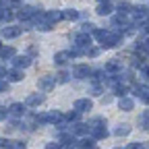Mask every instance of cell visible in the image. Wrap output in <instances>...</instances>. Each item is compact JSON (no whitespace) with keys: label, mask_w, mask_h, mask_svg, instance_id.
Here are the masks:
<instances>
[{"label":"cell","mask_w":149,"mask_h":149,"mask_svg":"<svg viewBox=\"0 0 149 149\" xmlns=\"http://www.w3.org/2000/svg\"><path fill=\"white\" fill-rule=\"evenodd\" d=\"M95 37L102 42V48H116L120 44V33L114 29H97Z\"/></svg>","instance_id":"6da1fadb"},{"label":"cell","mask_w":149,"mask_h":149,"mask_svg":"<svg viewBox=\"0 0 149 149\" xmlns=\"http://www.w3.org/2000/svg\"><path fill=\"white\" fill-rule=\"evenodd\" d=\"M25 108H27V104L15 102V104L8 106V112H10V116H13V118H21V116H25Z\"/></svg>","instance_id":"7a4b0ae2"},{"label":"cell","mask_w":149,"mask_h":149,"mask_svg":"<svg viewBox=\"0 0 149 149\" xmlns=\"http://www.w3.org/2000/svg\"><path fill=\"white\" fill-rule=\"evenodd\" d=\"M37 15V10L33 8V6H21L19 8V19H21V21H33V17Z\"/></svg>","instance_id":"3957f363"},{"label":"cell","mask_w":149,"mask_h":149,"mask_svg":"<svg viewBox=\"0 0 149 149\" xmlns=\"http://www.w3.org/2000/svg\"><path fill=\"white\" fill-rule=\"evenodd\" d=\"M74 46L89 48V46H91V33H85V31L77 33V35H74Z\"/></svg>","instance_id":"277c9868"},{"label":"cell","mask_w":149,"mask_h":149,"mask_svg":"<svg viewBox=\"0 0 149 149\" xmlns=\"http://www.w3.org/2000/svg\"><path fill=\"white\" fill-rule=\"evenodd\" d=\"M72 108H74V110H79V112H91L93 102H91L89 97H81V100H77V102L72 104Z\"/></svg>","instance_id":"5b68a950"},{"label":"cell","mask_w":149,"mask_h":149,"mask_svg":"<svg viewBox=\"0 0 149 149\" xmlns=\"http://www.w3.org/2000/svg\"><path fill=\"white\" fill-rule=\"evenodd\" d=\"M21 33H23V29L21 27H15V25H6L2 29V37H6V40H15V37H19Z\"/></svg>","instance_id":"8992f818"},{"label":"cell","mask_w":149,"mask_h":149,"mask_svg":"<svg viewBox=\"0 0 149 149\" xmlns=\"http://www.w3.org/2000/svg\"><path fill=\"white\" fill-rule=\"evenodd\" d=\"M56 83H58L56 77H42L40 81H37V87H40L42 91H50V89H54Z\"/></svg>","instance_id":"52a82bcc"},{"label":"cell","mask_w":149,"mask_h":149,"mask_svg":"<svg viewBox=\"0 0 149 149\" xmlns=\"http://www.w3.org/2000/svg\"><path fill=\"white\" fill-rule=\"evenodd\" d=\"M91 137H95L97 141L106 139V137H108V130H106V124H93V126H91Z\"/></svg>","instance_id":"ba28073f"},{"label":"cell","mask_w":149,"mask_h":149,"mask_svg":"<svg viewBox=\"0 0 149 149\" xmlns=\"http://www.w3.org/2000/svg\"><path fill=\"white\" fill-rule=\"evenodd\" d=\"M6 79L10 81V83H19V81H23L25 79V74H23V68H13V70H8L6 72Z\"/></svg>","instance_id":"9c48e42d"},{"label":"cell","mask_w":149,"mask_h":149,"mask_svg":"<svg viewBox=\"0 0 149 149\" xmlns=\"http://www.w3.org/2000/svg\"><path fill=\"white\" fill-rule=\"evenodd\" d=\"M44 19L50 23V25H54V23H58V21H62V10H48V13H44Z\"/></svg>","instance_id":"30bf717a"},{"label":"cell","mask_w":149,"mask_h":149,"mask_svg":"<svg viewBox=\"0 0 149 149\" xmlns=\"http://www.w3.org/2000/svg\"><path fill=\"white\" fill-rule=\"evenodd\" d=\"M58 143H60L62 147H72V145H77V139H74V133L70 130V133H64V135H60Z\"/></svg>","instance_id":"8fae6325"},{"label":"cell","mask_w":149,"mask_h":149,"mask_svg":"<svg viewBox=\"0 0 149 149\" xmlns=\"http://www.w3.org/2000/svg\"><path fill=\"white\" fill-rule=\"evenodd\" d=\"M89 124H85V122H77V124H74V126H70V130H72V133H74V137H85L87 133H89Z\"/></svg>","instance_id":"7c38bea8"},{"label":"cell","mask_w":149,"mask_h":149,"mask_svg":"<svg viewBox=\"0 0 149 149\" xmlns=\"http://www.w3.org/2000/svg\"><path fill=\"white\" fill-rule=\"evenodd\" d=\"M62 120V114L58 110H50L44 114V122H50V124H56V122H60Z\"/></svg>","instance_id":"4fadbf2b"},{"label":"cell","mask_w":149,"mask_h":149,"mask_svg":"<svg viewBox=\"0 0 149 149\" xmlns=\"http://www.w3.org/2000/svg\"><path fill=\"white\" fill-rule=\"evenodd\" d=\"M27 108H37V106H42L44 104V95H40V93H33V95H29L25 100Z\"/></svg>","instance_id":"5bb4252c"},{"label":"cell","mask_w":149,"mask_h":149,"mask_svg":"<svg viewBox=\"0 0 149 149\" xmlns=\"http://www.w3.org/2000/svg\"><path fill=\"white\" fill-rule=\"evenodd\" d=\"M70 58H72V56H70V50H66V52H56V54H54V62L60 64V66L66 64Z\"/></svg>","instance_id":"9a60e30c"},{"label":"cell","mask_w":149,"mask_h":149,"mask_svg":"<svg viewBox=\"0 0 149 149\" xmlns=\"http://www.w3.org/2000/svg\"><path fill=\"white\" fill-rule=\"evenodd\" d=\"M13 64L17 68H27L31 64V56H15L13 58Z\"/></svg>","instance_id":"2e32d148"},{"label":"cell","mask_w":149,"mask_h":149,"mask_svg":"<svg viewBox=\"0 0 149 149\" xmlns=\"http://www.w3.org/2000/svg\"><path fill=\"white\" fill-rule=\"evenodd\" d=\"M118 106H120V110H124V112H133V108H135V102H133V97H120V102H118Z\"/></svg>","instance_id":"e0dca14e"},{"label":"cell","mask_w":149,"mask_h":149,"mask_svg":"<svg viewBox=\"0 0 149 149\" xmlns=\"http://www.w3.org/2000/svg\"><path fill=\"white\" fill-rule=\"evenodd\" d=\"M74 77H77V79H85V77H89V74H91V68L87 66V64H81V66H77V68H74Z\"/></svg>","instance_id":"ac0fdd59"},{"label":"cell","mask_w":149,"mask_h":149,"mask_svg":"<svg viewBox=\"0 0 149 149\" xmlns=\"http://www.w3.org/2000/svg\"><path fill=\"white\" fill-rule=\"evenodd\" d=\"M15 48H10V46H0V58L2 60H8V58H15Z\"/></svg>","instance_id":"d6986e66"},{"label":"cell","mask_w":149,"mask_h":149,"mask_svg":"<svg viewBox=\"0 0 149 149\" xmlns=\"http://www.w3.org/2000/svg\"><path fill=\"white\" fill-rule=\"evenodd\" d=\"M95 141H97L95 137H91V139H89V137H81L74 147H95Z\"/></svg>","instance_id":"ffe728a7"},{"label":"cell","mask_w":149,"mask_h":149,"mask_svg":"<svg viewBox=\"0 0 149 149\" xmlns=\"http://www.w3.org/2000/svg\"><path fill=\"white\" fill-rule=\"evenodd\" d=\"M120 68H122V64H120L118 60H110V62L106 64V72H110V74H116Z\"/></svg>","instance_id":"44dd1931"},{"label":"cell","mask_w":149,"mask_h":149,"mask_svg":"<svg viewBox=\"0 0 149 149\" xmlns=\"http://www.w3.org/2000/svg\"><path fill=\"white\" fill-rule=\"evenodd\" d=\"M95 13H97V15H102V17H106V15H110V13H112V4H110V2H100V4H97V8H95Z\"/></svg>","instance_id":"7402d4cb"},{"label":"cell","mask_w":149,"mask_h":149,"mask_svg":"<svg viewBox=\"0 0 149 149\" xmlns=\"http://www.w3.org/2000/svg\"><path fill=\"white\" fill-rule=\"evenodd\" d=\"M62 17L66 19V21H77V19H79V13L74 10V8H66V10H62Z\"/></svg>","instance_id":"603a6c76"},{"label":"cell","mask_w":149,"mask_h":149,"mask_svg":"<svg viewBox=\"0 0 149 149\" xmlns=\"http://www.w3.org/2000/svg\"><path fill=\"white\" fill-rule=\"evenodd\" d=\"M126 91H128V89H126V85H122V83H118V81L114 83V93H116V95L124 97V95H126Z\"/></svg>","instance_id":"cb8c5ba5"},{"label":"cell","mask_w":149,"mask_h":149,"mask_svg":"<svg viewBox=\"0 0 149 149\" xmlns=\"http://www.w3.org/2000/svg\"><path fill=\"white\" fill-rule=\"evenodd\" d=\"M128 133H130V126H128V124H120V126L116 128L114 135H116V137H126Z\"/></svg>","instance_id":"d4e9b609"},{"label":"cell","mask_w":149,"mask_h":149,"mask_svg":"<svg viewBox=\"0 0 149 149\" xmlns=\"http://www.w3.org/2000/svg\"><path fill=\"white\" fill-rule=\"evenodd\" d=\"M68 79H70V72H66V70H62V72L56 74V81H58V83H66Z\"/></svg>","instance_id":"484cf974"},{"label":"cell","mask_w":149,"mask_h":149,"mask_svg":"<svg viewBox=\"0 0 149 149\" xmlns=\"http://www.w3.org/2000/svg\"><path fill=\"white\" fill-rule=\"evenodd\" d=\"M81 31H85V33H95V25H93V23H83V25H81Z\"/></svg>","instance_id":"4316f807"},{"label":"cell","mask_w":149,"mask_h":149,"mask_svg":"<svg viewBox=\"0 0 149 149\" xmlns=\"http://www.w3.org/2000/svg\"><path fill=\"white\" fill-rule=\"evenodd\" d=\"M79 114H81V112H79V110H74V112H70V114H66V116H64V120L74 122V120H79Z\"/></svg>","instance_id":"83f0119b"},{"label":"cell","mask_w":149,"mask_h":149,"mask_svg":"<svg viewBox=\"0 0 149 149\" xmlns=\"http://www.w3.org/2000/svg\"><path fill=\"white\" fill-rule=\"evenodd\" d=\"M97 54H100V48H93V46H89V48L85 50V56H91V58H95Z\"/></svg>","instance_id":"f1b7e54d"},{"label":"cell","mask_w":149,"mask_h":149,"mask_svg":"<svg viewBox=\"0 0 149 149\" xmlns=\"http://www.w3.org/2000/svg\"><path fill=\"white\" fill-rule=\"evenodd\" d=\"M8 116H10V112H8L6 108H0V120H6Z\"/></svg>","instance_id":"f546056e"},{"label":"cell","mask_w":149,"mask_h":149,"mask_svg":"<svg viewBox=\"0 0 149 149\" xmlns=\"http://www.w3.org/2000/svg\"><path fill=\"white\" fill-rule=\"evenodd\" d=\"M6 91H8V81L0 79V93H6Z\"/></svg>","instance_id":"4dcf8cb0"},{"label":"cell","mask_w":149,"mask_h":149,"mask_svg":"<svg viewBox=\"0 0 149 149\" xmlns=\"http://www.w3.org/2000/svg\"><path fill=\"white\" fill-rule=\"evenodd\" d=\"M19 4H21V0H6V6H10V8H17Z\"/></svg>","instance_id":"1f68e13d"},{"label":"cell","mask_w":149,"mask_h":149,"mask_svg":"<svg viewBox=\"0 0 149 149\" xmlns=\"http://www.w3.org/2000/svg\"><path fill=\"white\" fill-rule=\"evenodd\" d=\"M0 147H13V141H8V139H0Z\"/></svg>","instance_id":"d6a6232c"},{"label":"cell","mask_w":149,"mask_h":149,"mask_svg":"<svg viewBox=\"0 0 149 149\" xmlns=\"http://www.w3.org/2000/svg\"><path fill=\"white\" fill-rule=\"evenodd\" d=\"M13 147H17V149H23V147H25V141H15V143H13Z\"/></svg>","instance_id":"836d02e7"},{"label":"cell","mask_w":149,"mask_h":149,"mask_svg":"<svg viewBox=\"0 0 149 149\" xmlns=\"http://www.w3.org/2000/svg\"><path fill=\"white\" fill-rule=\"evenodd\" d=\"M93 93H95V95H100V93H102V87H100V85H95V87H93Z\"/></svg>","instance_id":"e575fe53"},{"label":"cell","mask_w":149,"mask_h":149,"mask_svg":"<svg viewBox=\"0 0 149 149\" xmlns=\"http://www.w3.org/2000/svg\"><path fill=\"white\" fill-rule=\"evenodd\" d=\"M143 46H145V52H147V54H149V37H147V42H145V44H143Z\"/></svg>","instance_id":"d590c367"},{"label":"cell","mask_w":149,"mask_h":149,"mask_svg":"<svg viewBox=\"0 0 149 149\" xmlns=\"http://www.w3.org/2000/svg\"><path fill=\"white\" fill-rule=\"evenodd\" d=\"M97 2H110V0H97Z\"/></svg>","instance_id":"8d00e7d4"}]
</instances>
